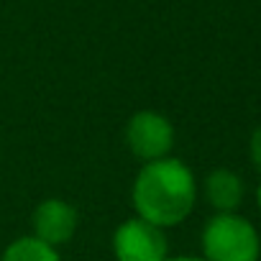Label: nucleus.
<instances>
[{"label": "nucleus", "mask_w": 261, "mask_h": 261, "mask_svg": "<svg viewBox=\"0 0 261 261\" xmlns=\"http://www.w3.org/2000/svg\"><path fill=\"white\" fill-rule=\"evenodd\" d=\"M202 253L205 261H258L261 241L246 218L218 213L202 230Z\"/></svg>", "instance_id": "2"}, {"label": "nucleus", "mask_w": 261, "mask_h": 261, "mask_svg": "<svg viewBox=\"0 0 261 261\" xmlns=\"http://www.w3.org/2000/svg\"><path fill=\"white\" fill-rule=\"evenodd\" d=\"M31 225H34V236L49 246H62V243H69L74 230H77V210L64 202V200H44L36 210H34V218H31Z\"/></svg>", "instance_id": "5"}, {"label": "nucleus", "mask_w": 261, "mask_h": 261, "mask_svg": "<svg viewBox=\"0 0 261 261\" xmlns=\"http://www.w3.org/2000/svg\"><path fill=\"white\" fill-rule=\"evenodd\" d=\"M256 202H258V213H261V185H258V190H256Z\"/></svg>", "instance_id": "10"}, {"label": "nucleus", "mask_w": 261, "mask_h": 261, "mask_svg": "<svg viewBox=\"0 0 261 261\" xmlns=\"http://www.w3.org/2000/svg\"><path fill=\"white\" fill-rule=\"evenodd\" d=\"M139 218L154 223L156 228L179 225L195 207L197 185L195 174L179 159H156L146 162L139 172L130 192Z\"/></svg>", "instance_id": "1"}, {"label": "nucleus", "mask_w": 261, "mask_h": 261, "mask_svg": "<svg viewBox=\"0 0 261 261\" xmlns=\"http://www.w3.org/2000/svg\"><path fill=\"white\" fill-rule=\"evenodd\" d=\"M113 253L118 261H164L167 258L164 230L136 215L115 228Z\"/></svg>", "instance_id": "4"}, {"label": "nucleus", "mask_w": 261, "mask_h": 261, "mask_svg": "<svg viewBox=\"0 0 261 261\" xmlns=\"http://www.w3.org/2000/svg\"><path fill=\"white\" fill-rule=\"evenodd\" d=\"M164 261H205L200 256H177V258H164Z\"/></svg>", "instance_id": "9"}, {"label": "nucleus", "mask_w": 261, "mask_h": 261, "mask_svg": "<svg viewBox=\"0 0 261 261\" xmlns=\"http://www.w3.org/2000/svg\"><path fill=\"white\" fill-rule=\"evenodd\" d=\"M248 151H251V162L253 167L261 172V125L251 134V144H248Z\"/></svg>", "instance_id": "8"}, {"label": "nucleus", "mask_w": 261, "mask_h": 261, "mask_svg": "<svg viewBox=\"0 0 261 261\" xmlns=\"http://www.w3.org/2000/svg\"><path fill=\"white\" fill-rule=\"evenodd\" d=\"M205 197L218 213H233L243 202V182L230 169H215L205 179Z\"/></svg>", "instance_id": "6"}, {"label": "nucleus", "mask_w": 261, "mask_h": 261, "mask_svg": "<svg viewBox=\"0 0 261 261\" xmlns=\"http://www.w3.org/2000/svg\"><path fill=\"white\" fill-rule=\"evenodd\" d=\"M125 144L136 159L156 162L169 156L174 146V128L156 110H139L125 125Z\"/></svg>", "instance_id": "3"}, {"label": "nucleus", "mask_w": 261, "mask_h": 261, "mask_svg": "<svg viewBox=\"0 0 261 261\" xmlns=\"http://www.w3.org/2000/svg\"><path fill=\"white\" fill-rule=\"evenodd\" d=\"M3 261H62V258L54 246L39 241L36 236H26V238L13 241L6 248Z\"/></svg>", "instance_id": "7"}]
</instances>
